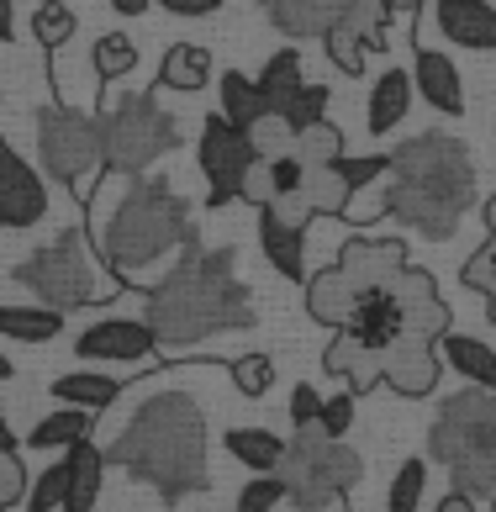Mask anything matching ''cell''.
<instances>
[{"label":"cell","mask_w":496,"mask_h":512,"mask_svg":"<svg viewBox=\"0 0 496 512\" xmlns=\"http://www.w3.org/2000/svg\"><path fill=\"white\" fill-rule=\"evenodd\" d=\"M438 359L460 375V381L470 386H481V391H496V349L481 344V338H470V333H438Z\"/></svg>","instance_id":"cell-23"},{"label":"cell","mask_w":496,"mask_h":512,"mask_svg":"<svg viewBox=\"0 0 496 512\" xmlns=\"http://www.w3.org/2000/svg\"><path fill=\"white\" fill-rule=\"evenodd\" d=\"M196 159H201V175H206V206L238 201V185H243V175H248V164H254L248 132L233 127L222 111H212V117H206V127H201Z\"/></svg>","instance_id":"cell-10"},{"label":"cell","mask_w":496,"mask_h":512,"mask_svg":"<svg viewBox=\"0 0 496 512\" xmlns=\"http://www.w3.org/2000/svg\"><path fill=\"white\" fill-rule=\"evenodd\" d=\"M37 154L53 180H64L80 201L95 196V180L106 169V148H101V122L85 117L74 106H37Z\"/></svg>","instance_id":"cell-9"},{"label":"cell","mask_w":496,"mask_h":512,"mask_svg":"<svg viewBox=\"0 0 496 512\" xmlns=\"http://www.w3.org/2000/svg\"><path fill=\"white\" fill-rule=\"evenodd\" d=\"M322 370L328 375H349V391L359 396V391H375V381H380V359L370 354V349H359L354 338H333L328 344V354H322Z\"/></svg>","instance_id":"cell-31"},{"label":"cell","mask_w":496,"mask_h":512,"mask_svg":"<svg viewBox=\"0 0 496 512\" xmlns=\"http://www.w3.org/2000/svg\"><path fill=\"white\" fill-rule=\"evenodd\" d=\"M64 486H69V465L53 460L48 470H37V481L27 486V512H59L64 507Z\"/></svg>","instance_id":"cell-41"},{"label":"cell","mask_w":496,"mask_h":512,"mask_svg":"<svg viewBox=\"0 0 496 512\" xmlns=\"http://www.w3.org/2000/svg\"><path fill=\"white\" fill-rule=\"evenodd\" d=\"M11 280L22 291H32V301L43 307H59V312H80V307H101V301L117 296L122 280L117 275H101L90 259V238L85 227H69L64 238H53L48 249L27 254L22 264L11 270Z\"/></svg>","instance_id":"cell-6"},{"label":"cell","mask_w":496,"mask_h":512,"mask_svg":"<svg viewBox=\"0 0 496 512\" xmlns=\"http://www.w3.org/2000/svg\"><path fill=\"white\" fill-rule=\"evenodd\" d=\"M380 206L391 222L412 227L428 243H449L475 206V159L449 132H417L391 154V175L380 185Z\"/></svg>","instance_id":"cell-2"},{"label":"cell","mask_w":496,"mask_h":512,"mask_svg":"<svg viewBox=\"0 0 496 512\" xmlns=\"http://www.w3.org/2000/svg\"><path fill=\"white\" fill-rule=\"evenodd\" d=\"M491 507H496V491H491Z\"/></svg>","instance_id":"cell-55"},{"label":"cell","mask_w":496,"mask_h":512,"mask_svg":"<svg viewBox=\"0 0 496 512\" xmlns=\"http://www.w3.org/2000/svg\"><path fill=\"white\" fill-rule=\"evenodd\" d=\"M248 148H254V159H280V154L296 148V132H291V122H285L280 111H264V117L248 127Z\"/></svg>","instance_id":"cell-39"},{"label":"cell","mask_w":496,"mask_h":512,"mask_svg":"<svg viewBox=\"0 0 496 512\" xmlns=\"http://www.w3.org/2000/svg\"><path fill=\"white\" fill-rule=\"evenodd\" d=\"M343 11H349V0H264L270 27L285 32L291 43L296 37H322L328 27L343 22Z\"/></svg>","instance_id":"cell-20"},{"label":"cell","mask_w":496,"mask_h":512,"mask_svg":"<svg viewBox=\"0 0 496 512\" xmlns=\"http://www.w3.org/2000/svg\"><path fill=\"white\" fill-rule=\"evenodd\" d=\"M64 333V312L59 307H43V301H11L0 307V338H16V344H53Z\"/></svg>","instance_id":"cell-25"},{"label":"cell","mask_w":496,"mask_h":512,"mask_svg":"<svg viewBox=\"0 0 496 512\" xmlns=\"http://www.w3.org/2000/svg\"><path fill=\"white\" fill-rule=\"evenodd\" d=\"M338 333L354 338L359 349H370L375 359L386 354V349H396L402 338H412V333H407V307H402V296H396L391 286L359 291V296H354V312H349V322H343Z\"/></svg>","instance_id":"cell-11"},{"label":"cell","mask_w":496,"mask_h":512,"mask_svg":"<svg viewBox=\"0 0 496 512\" xmlns=\"http://www.w3.org/2000/svg\"><path fill=\"white\" fill-rule=\"evenodd\" d=\"M270 212H275L280 222H291V227H301V233H307V222L317 217V212H312V201H307V191H291V196H275V201H270Z\"/></svg>","instance_id":"cell-49"},{"label":"cell","mask_w":496,"mask_h":512,"mask_svg":"<svg viewBox=\"0 0 496 512\" xmlns=\"http://www.w3.org/2000/svg\"><path fill=\"white\" fill-rule=\"evenodd\" d=\"M48 217V185L43 175L0 138V233L6 227H32Z\"/></svg>","instance_id":"cell-13"},{"label":"cell","mask_w":496,"mask_h":512,"mask_svg":"<svg viewBox=\"0 0 496 512\" xmlns=\"http://www.w3.org/2000/svg\"><path fill=\"white\" fill-rule=\"evenodd\" d=\"M317 43H322V53H328V64H338L343 74H365V48H359V37L349 27H328Z\"/></svg>","instance_id":"cell-44"},{"label":"cell","mask_w":496,"mask_h":512,"mask_svg":"<svg viewBox=\"0 0 496 512\" xmlns=\"http://www.w3.org/2000/svg\"><path fill=\"white\" fill-rule=\"evenodd\" d=\"M433 512H475V497H465V491H449V497L438 502Z\"/></svg>","instance_id":"cell-51"},{"label":"cell","mask_w":496,"mask_h":512,"mask_svg":"<svg viewBox=\"0 0 496 512\" xmlns=\"http://www.w3.org/2000/svg\"><path fill=\"white\" fill-rule=\"evenodd\" d=\"M59 407H85V412H106L111 402L122 396V381L117 375H95V370H74V375H59L48 386Z\"/></svg>","instance_id":"cell-27"},{"label":"cell","mask_w":496,"mask_h":512,"mask_svg":"<svg viewBox=\"0 0 496 512\" xmlns=\"http://www.w3.org/2000/svg\"><path fill=\"white\" fill-rule=\"evenodd\" d=\"M64 465H69V486H64L59 512H95V502H101V476H106V449L80 439L64 449Z\"/></svg>","instance_id":"cell-21"},{"label":"cell","mask_w":496,"mask_h":512,"mask_svg":"<svg viewBox=\"0 0 496 512\" xmlns=\"http://www.w3.org/2000/svg\"><path fill=\"white\" fill-rule=\"evenodd\" d=\"M132 69H138V43H132L127 32H106L101 43H95V80L117 85V80H127Z\"/></svg>","instance_id":"cell-35"},{"label":"cell","mask_w":496,"mask_h":512,"mask_svg":"<svg viewBox=\"0 0 496 512\" xmlns=\"http://www.w3.org/2000/svg\"><path fill=\"white\" fill-rule=\"evenodd\" d=\"M433 16L454 48L496 53V6H486V0H433Z\"/></svg>","instance_id":"cell-18"},{"label":"cell","mask_w":496,"mask_h":512,"mask_svg":"<svg viewBox=\"0 0 496 512\" xmlns=\"http://www.w3.org/2000/svg\"><path fill=\"white\" fill-rule=\"evenodd\" d=\"M407 111H412V74H407V69H386V74L375 80L370 101H365L370 138H386V132H396V127L407 122Z\"/></svg>","instance_id":"cell-22"},{"label":"cell","mask_w":496,"mask_h":512,"mask_svg":"<svg viewBox=\"0 0 496 512\" xmlns=\"http://www.w3.org/2000/svg\"><path fill=\"white\" fill-rule=\"evenodd\" d=\"M296 159L307 164V169L343 159V127H338V122H317V127H307V132H296Z\"/></svg>","instance_id":"cell-40"},{"label":"cell","mask_w":496,"mask_h":512,"mask_svg":"<svg viewBox=\"0 0 496 512\" xmlns=\"http://www.w3.org/2000/svg\"><path fill=\"white\" fill-rule=\"evenodd\" d=\"M74 349L95 365H143V359L159 354V338L148 328V317H106L74 338Z\"/></svg>","instance_id":"cell-12"},{"label":"cell","mask_w":496,"mask_h":512,"mask_svg":"<svg viewBox=\"0 0 496 512\" xmlns=\"http://www.w3.org/2000/svg\"><path fill=\"white\" fill-rule=\"evenodd\" d=\"M74 11L64 6V0H43V6L32 11V37H37V48H48V53H59L69 37H74Z\"/></svg>","instance_id":"cell-37"},{"label":"cell","mask_w":496,"mask_h":512,"mask_svg":"<svg viewBox=\"0 0 496 512\" xmlns=\"http://www.w3.org/2000/svg\"><path fill=\"white\" fill-rule=\"evenodd\" d=\"M11 37H16V6L0 0V43H11Z\"/></svg>","instance_id":"cell-52"},{"label":"cell","mask_w":496,"mask_h":512,"mask_svg":"<svg viewBox=\"0 0 496 512\" xmlns=\"http://www.w3.org/2000/svg\"><path fill=\"white\" fill-rule=\"evenodd\" d=\"M333 264L354 280V291L391 286V280L407 270V243L402 238H349Z\"/></svg>","instance_id":"cell-14"},{"label":"cell","mask_w":496,"mask_h":512,"mask_svg":"<svg viewBox=\"0 0 496 512\" xmlns=\"http://www.w3.org/2000/svg\"><path fill=\"white\" fill-rule=\"evenodd\" d=\"M354 402L359 396L354 391H333V396H322V412H317V428L328 433V439H343V433L354 428Z\"/></svg>","instance_id":"cell-46"},{"label":"cell","mask_w":496,"mask_h":512,"mask_svg":"<svg viewBox=\"0 0 496 512\" xmlns=\"http://www.w3.org/2000/svg\"><path fill=\"white\" fill-rule=\"evenodd\" d=\"M460 280H465L470 291H481V296L491 301L486 312H491V322H496V238H486L481 249L470 254V264H465V270H460Z\"/></svg>","instance_id":"cell-42"},{"label":"cell","mask_w":496,"mask_h":512,"mask_svg":"<svg viewBox=\"0 0 496 512\" xmlns=\"http://www.w3.org/2000/svg\"><path fill=\"white\" fill-rule=\"evenodd\" d=\"M217 85H222V117L233 122V127H243V132L254 127V122L264 117V111H275V106H270V96L259 90V80H248L243 69H227Z\"/></svg>","instance_id":"cell-30"},{"label":"cell","mask_w":496,"mask_h":512,"mask_svg":"<svg viewBox=\"0 0 496 512\" xmlns=\"http://www.w3.org/2000/svg\"><path fill=\"white\" fill-rule=\"evenodd\" d=\"M391 291L402 296V307H407V333H412V338L438 344V333H449V307L438 301V286H433L428 270L407 264V270L391 280Z\"/></svg>","instance_id":"cell-17"},{"label":"cell","mask_w":496,"mask_h":512,"mask_svg":"<svg viewBox=\"0 0 496 512\" xmlns=\"http://www.w3.org/2000/svg\"><path fill=\"white\" fill-rule=\"evenodd\" d=\"M90 423H95V412H85V407H59V412L37 417V428L27 433V449H69V444L90 439Z\"/></svg>","instance_id":"cell-32"},{"label":"cell","mask_w":496,"mask_h":512,"mask_svg":"<svg viewBox=\"0 0 496 512\" xmlns=\"http://www.w3.org/2000/svg\"><path fill=\"white\" fill-rule=\"evenodd\" d=\"M212 80V48L201 43H169L164 64H159V90H180V96H196Z\"/></svg>","instance_id":"cell-26"},{"label":"cell","mask_w":496,"mask_h":512,"mask_svg":"<svg viewBox=\"0 0 496 512\" xmlns=\"http://www.w3.org/2000/svg\"><path fill=\"white\" fill-rule=\"evenodd\" d=\"M407 6L412 0H349V11H343L338 27H349L365 53H386V27H391V16L407 11Z\"/></svg>","instance_id":"cell-29"},{"label":"cell","mask_w":496,"mask_h":512,"mask_svg":"<svg viewBox=\"0 0 496 512\" xmlns=\"http://www.w3.org/2000/svg\"><path fill=\"white\" fill-rule=\"evenodd\" d=\"M280 502H285V481L270 470V476H254V481H248V486L238 491L233 512H275Z\"/></svg>","instance_id":"cell-45"},{"label":"cell","mask_w":496,"mask_h":512,"mask_svg":"<svg viewBox=\"0 0 496 512\" xmlns=\"http://www.w3.org/2000/svg\"><path fill=\"white\" fill-rule=\"evenodd\" d=\"M106 465H122L132 481L154 486L164 502H185L212 486L206 470V412L196 396L164 391L132 412V423L106 444Z\"/></svg>","instance_id":"cell-3"},{"label":"cell","mask_w":496,"mask_h":512,"mask_svg":"<svg viewBox=\"0 0 496 512\" xmlns=\"http://www.w3.org/2000/svg\"><path fill=\"white\" fill-rule=\"evenodd\" d=\"M412 90L438 111V117H465V80H460V64H454L444 48H417Z\"/></svg>","instance_id":"cell-15"},{"label":"cell","mask_w":496,"mask_h":512,"mask_svg":"<svg viewBox=\"0 0 496 512\" xmlns=\"http://www.w3.org/2000/svg\"><path fill=\"white\" fill-rule=\"evenodd\" d=\"M154 6H164V11H175V16H212L222 0H154Z\"/></svg>","instance_id":"cell-50"},{"label":"cell","mask_w":496,"mask_h":512,"mask_svg":"<svg viewBox=\"0 0 496 512\" xmlns=\"http://www.w3.org/2000/svg\"><path fill=\"white\" fill-rule=\"evenodd\" d=\"M259 254L270 259V270L280 280H307V233L291 222H280L270 206H259Z\"/></svg>","instance_id":"cell-19"},{"label":"cell","mask_w":496,"mask_h":512,"mask_svg":"<svg viewBox=\"0 0 496 512\" xmlns=\"http://www.w3.org/2000/svg\"><path fill=\"white\" fill-rule=\"evenodd\" d=\"M428 454L449 470L454 491L491 502V491H496V391H481V386L454 391L428 428Z\"/></svg>","instance_id":"cell-5"},{"label":"cell","mask_w":496,"mask_h":512,"mask_svg":"<svg viewBox=\"0 0 496 512\" xmlns=\"http://www.w3.org/2000/svg\"><path fill=\"white\" fill-rule=\"evenodd\" d=\"M148 328L159 349H196L217 333L254 328V291L238 280L233 249L185 243L159 286H148Z\"/></svg>","instance_id":"cell-1"},{"label":"cell","mask_w":496,"mask_h":512,"mask_svg":"<svg viewBox=\"0 0 496 512\" xmlns=\"http://www.w3.org/2000/svg\"><path fill=\"white\" fill-rule=\"evenodd\" d=\"M301 191H307V201H312L317 217H349V206H354L349 180L338 175V159H333V164H312Z\"/></svg>","instance_id":"cell-33"},{"label":"cell","mask_w":496,"mask_h":512,"mask_svg":"<svg viewBox=\"0 0 496 512\" xmlns=\"http://www.w3.org/2000/svg\"><path fill=\"white\" fill-rule=\"evenodd\" d=\"M296 85H307V80H301V48H280V53H270V64L259 69V90L270 96V106H280Z\"/></svg>","instance_id":"cell-36"},{"label":"cell","mask_w":496,"mask_h":512,"mask_svg":"<svg viewBox=\"0 0 496 512\" xmlns=\"http://www.w3.org/2000/svg\"><path fill=\"white\" fill-rule=\"evenodd\" d=\"M275 476L285 481V497L296 507L317 512V507H333L338 497H349L359 476H365V460L343 439H328L322 428H296Z\"/></svg>","instance_id":"cell-7"},{"label":"cell","mask_w":496,"mask_h":512,"mask_svg":"<svg viewBox=\"0 0 496 512\" xmlns=\"http://www.w3.org/2000/svg\"><path fill=\"white\" fill-rule=\"evenodd\" d=\"M428 497V460H402V470H396V481L386 491V512H417Z\"/></svg>","instance_id":"cell-38"},{"label":"cell","mask_w":496,"mask_h":512,"mask_svg":"<svg viewBox=\"0 0 496 512\" xmlns=\"http://www.w3.org/2000/svg\"><path fill=\"white\" fill-rule=\"evenodd\" d=\"M354 280L338 270V264H328V270H317V275H307V312L322 322V328H343L349 322V312H354Z\"/></svg>","instance_id":"cell-24"},{"label":"cell","mask_w":496,"mask_h":512,"mask_svg":"<svg viewBox=\"0 0 496 512\" xmlns=\"http://www.w3.org/2000/svg\"><path fill=\"white\" fill-rule=\"evenodd\" d=\"M317 412H322V396L317 386H291V428H317Z\"/></svg>","instance_id":"cell-48"},{"label":"cell","mask_w":496,"mask_h":512,"mask_svg":"<svg viewBox=\"0 0 496 512\" xmlns=\"http://www.w3.org/2000/svg\"><path fill=\"white\" fill-rule=\"evenodd\" d=\"M101 148L111 175H148L169 148H180V122L159 106L154 90H132V96L111 101L101 117Z\"/></svg>","instance_id":"cell-8"},{"label":"cell","mask_w":496,"mask_h":512,"mask_svg":"<svg viewBox=\"0 0 496 512\" xmlns=\"http://www.w3.org/2000/svg\"><path fill=\"white\" fill-rule=\"evenodd\" d=\"M380 386H391L396 396H428L438 386V349L423 338H402L396 349L380 354Z\"/></svg>","instance_id":"cell-16"},{"label":"cell","mask_w":496,"mask_h":512,"mask_svg":"<svg viewBox=\"0 0 496 512\" xmlns=\"http://www.w3.org/2000/svg\"><path fill=\"white\" fill-rule=\"evenodd\" d=\"M486 227H491V238H496V196L486 201Z\"/></svg>","instance_id":"cell-54"},{"label":"cell","mask_w":496,"mask_h":512,"mask_svg":"<svg viewBox=\"0 0 496 512\" xmlns=\"http://www.w3.org/2000/svg\"><path fill=\"white\" fill-rule=\"evenodd\" d=\"M227 370H233V386H238L243 396H254V402L275 386V359H270V354H243V359H233Z\"/></svg>","instance_id":"cell-43"},{"label":"cell","mask_w":496,"mask_h":512,"mask_svg":"<svg viewBox=\"0 0 496 512\" xmlns=\"http://www.w3.org/2000/svg\"><path fill=\"white\" fill-rule=\"evenodd\" d=\"M222 444L243 470H254V476H270V470H280V460H285V439L270 433V428H227Z\"/></svg>","instance_id":"cell-28"},{"label":"cell","mask_w":496,"mask_h":512,"mask_svg":"<svg viewBox=\"0 0 496 512\" xmlns=\"http://www.w3.org/2000/svg\"><path fill=\"white\" fill-rule=\"evenodd\" d=\"M101 259L106 270L122 280H138L143 270H154L159 259H169L185 243H196L190 227V206L175 196V185L159 175H132L122 201L111 206V217L101 222Z\"/></svg>","instance_id":"cell-4"},{"label":"cell","mask_w":496,"mask_h":512,"mask_svg":"<svg viewBox=\"0 0 496 512\" xmlns=\"http://www.w3.org/2000/svg\"><path fill=\"white\" fill-rule=\"evenodd\" d=\"M0 512H11V507H0Z\"/></svg>","instance_id":"cell-56"},{"label":"cell","mask_w":496,"mask_h":512,"mask_svg":"<svg viewBox=\"0 0 496 512\" xmlns=\"http://www.w3.org/2000/svg\"><path fill=\"white\" fill-rule=\"evenodd\" d=\"M111 6H117L122 16H143L148 6H154V0H111Z\"/></svg>","instance_id":"cell-53"},{"label":"cell","mask_w":496,"mask_h":512,"mask_svg":"<svg viewBox=\"0 0 496 512\" xmlns=\"http://www.w3.org/2000/svg\"><path fill=\"white\" fill-rule=\"evenodd\" d=\"M328 106H333V90H328V85H296L275 111L291 122V132H307V127H317V122H328Z\"/></svg>","instance_id":"cell-34"},{"label":"cell","mask_w":496,"mask_h":512,"mask_svg":"<svg viewBox=\"0 0 496 512\" xmlns=\"http://www.w3.org/2000/svg\"><path fill=\"white\" fill-rule=\"evenodd\" d=\"M338 175L349 180V191H365V185H375V180L391 175V154H365V159H349V154H343V159H338Z\"/></svg>","instance_id":"cell-47"}]
</instances>
